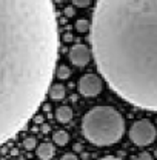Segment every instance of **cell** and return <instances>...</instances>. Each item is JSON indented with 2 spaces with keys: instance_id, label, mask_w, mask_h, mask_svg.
Here are the masks:
<instances>
[{
  "instance_id": "6da1fadb",
  "label": "cell",
  "mask_w": 157,
  "mask_h": 160,
  "mask_svg": "<svg viewBox=\"0 0 157 160\" xmlns=\"http://www.w3.org/2000/svg\"><path fill=\"white\" fill-rule=\"evenodd\" d=\"M57 51L51 2H0V146L37 112L49 91Z\"/></svg>"
},
{
  "instance_id": "7a4b0ae2",
  "label": "cell",
  "mask_w": 157,
  "mask_h": 160,
  "mask_svg": "<svg viewBox=\"0 0 157 160\" xmlns=\"http://www.w3.org/2000/svg\"><path fill=\"white\" fill-rule=\"evenodd\" d=\"M89 31L97 68L111 89L157 112V2H97Z\"/></svg>"
},
{
  "instance_id": "3957f363",
  "label": "cell",
  "mask_w": 157,
  "mask_h": 160,
  "mask_svg": "<svg viewBox=\"0 0 157 160\" xmlns=\"http://www.w3.org/2000/svg\"><path fill=\"white\" fill-rule=\"evenodd\" d=\"M82 132L91 143L108 146L122 139L125 120L117 109L111 106H96L83 116Z\"/></svg>"
},
{
  "instance_id": "277c9868",
  "label": "cell",
  "mask_w": 157,
  "mask_h": 160,
  "mask_svg": "<svg viewBox=\"0 0 157 160\" xmlns=\"http://www.w3.org/2000/svg\"><path fill=\"white\" fill-rule=\"evenodd\" d=\"M156 137H157L156 126L148 119H142L134 122L131 129H129V139H131L133 143H136L139 146L151 145L156 140Z\"/></svg>"
},
{
  "instance_id": "5b68a950",
  "label": "cell",
  "mask_w": 157,
  "mask_h": 160,
  "mask_svg": "<svg viewBox=\"0 0 157 160\" xmlns=\"http://www.w3.org/2000/svg\"><path fill=\"white\" fill-rule=\"evenodd\" d=\"M78 92L85 97H94L100 94L103 88V82L96 74H85L78 80Z\"/></svg>"
},
{
  "instance_id": "8992f818",
  "label": "cell",
  "mask_w": 157,
  "mask_h": 160,
  "mask_svg": "<svg viewBox=\"0 0 157 160\" xmlns=\"http://www.w3.org/2000/svg\"><path fill=\"white\" fill-rule=\"evenodd\" d=\"M89 59H91V51L83 43H77V45H74L69 49V60L76 66H80V68L82 66H86L89 63Z\"/></svg>"
},
{
  "instance_id": "52a82bcc",
  "label": "cell",
  "mask_w": 157,
  "mask_h": 160,
  "mask_svg": "<svg viewBox=\"0 0 157 160\" xmlns=\"http://www.w3.org/2000/svg\"><path fill=\"white\" fill-rule=\"evenodd\" d=\"M54 146L51 143H40L37 146V157L40 160H49L54 156Z\"/></svg>"
},
{
  "instance_id": "ba28073f",
  "label": "cell",
  "mask_w": 157,
  "mask_h": 160,
  "mask_svg": "<svg viewBox=\"0 0 157 160\" xmlns=\"http://www.w3.org/2000/svg\"><path fill=\"white\" fill-rule=\"evenodd\" d=\"M56 119L60 123H68L69 120L73 119V111L69 106H59L56 109Z\"/></svg>"
},
{
  "instance_id": "9c48e42d",
  "label": "cell",
  "mask_w": 157,
  "mask_h": 160,
  "mask_svg": "<svg viewBox=\"0 0 157 160\" xmlns=\"http://www.w3.org/2000/svg\"><path fill=\"white\" fill-rule=\"evenodd\" d=\"M48 94H49V97H51L53 100H62L65 96H66V89H65L63 85L56 83V85H53V86L49 88Z\"/></svg>"
},
{
  "instance_id": "30bf717a",
  "label": "cell",
  "mask_w": 157,
  "mask_h": 160,
  "mask_svg": "<svg viewBox=\"0 0 157 160\" xmlns=\"http://www.w3.org/2000/svg\"><path fill=\"white\" fill-rule=\"evenodd\" d=\"M53 139H54V142H56L57 145L65 146V145L68 143V140H69V136H68L66 131H56L54 136H53Z\"/></svg>"
},
{
  "instance_id": "8fae6325",
  "label": "cell",
  "mask_w": 157,
  "mask_h": 160,
  "mask_svg": "<svg viewBox=\"0 0 157 160\" xmlns=\"http://www.w3.org/2000/svg\"><path fill=\"white\" fill-rule=\"evenodd\" d=\"M76 29H77L78 32H86L89 29V22L86 19H78L76 22Z\"/></svg>"
},
{
  "instance_id": "7c38bea8",
  "label": "cell",
  "mask_w": 157,
  "mask_h": 160,
  "mask_svg": "<svg viewBox=\"0 0 157 160\" xmlns=\"http://www.w3.org/2000/svg\"><path fill=\"white\" fill-rule=\"evenodd\" d=\"M71 76V71H69V68L68 66H65V65H62V66H59V69H57V77L59 79H68Z\"/></svg>"
},
{
  "instance_id": "4fadbf2b",
  "label": "cell",
  "mask_w": 157,
  "mask_h": 160,
  "mask_svg": "<svg viewBox=\"0 0 157 160\" xmlns=\"http://www.w3.org/2000/svg\"><path fill=\"white\" fill-rule=\"evenodd\" d=\"M23 146H25V149H34L37 146V140L34 137H26L23 140Z\"/></svg>"
},
{
  "instance_id": "5bb4252c",
  "label": "cell",
  "mask_w": 157,
  "mask_h": 160,
  "mask_svg": "<svg viewBox=\"0 0 157 160\" xmlns=\"http://www.w3.org/2000/svg\"><path fill=\"white\" fill-rule=\"evenodd\" d=\"M137 160H153V156H151L149 152H146V151H143V152H140V154H139Z\"/></svg>"
},
{
  "instance_id": "9a60e30c",
  "label": "cell",
  "mask_w": 157,
  "mask_h": 160,
  "mask_svg": "<svg viewBox=\"0 0 157 160\" xmlns=\"http://www.w3.org/2000/svg\"><path fill=\"white\" fill-rule=\"evenodd\" d=\"M74 6H77V8H86V6H89V2H86V0H76L74 2Z\"/></svg>"
},
{
  "instance_id": "2e32d148",
  "label": "cell",
  "mask_w": 157,
  "mask_h": 160,
  "mask_svg": "<svg viewBox=\"0 0 157 160\" xmlns=\"http://www.w3.org/2000/svg\"><path fill=\"white\" fill-rule=\"evenodd\" d=\"M74 14H76V11H74L73 6H66V8H65V16H66V17H73Z\"/></svg>"
},
{
  "instance_id": "e0dca14e",
  "label": "cell",
  "mask_w": 157,
  "mask_h": 160,
  "mask_svg": "<svg viewBox=\"0 0 157 160\" xmlns=\"http://www.w3.org/2000/svg\"><path fill=\"white\" fill-rule=\"evenodd\" d=\"M60 160H78V157L76 154H71V152H68V154H65V156H62V159Z\"/></svg>"
},
{
  "instance_id": "ac0fdd59",
  "label": "cell",
  "mask_w": 157,
  "mask_h": 160,
  "mask_svg": "<svg viewBox=\"0 0 157 160\" xmlns=\"http://www.w3.org/2000/svg\"><path fill=\"white\" fill-rule=\"evenodd\" d=\"M63 40H65V42H69V40H73V36H71V34H65V36H63Z\"/></svg>"
},
{
  "instance_id": "d6986e66",
  "label": "cell",
  "mask_w": 157,
  "mask_h": 160,
  "mask_svg": "<svg viewBox=\"0 0 157 160\" xmlns=\"http://www.w3.org/2000/svg\"><path fill=\"white\" fill-rule=\"evenodd\" d=\"M100 160H123V159H119V157H111V156H108V157H103V159Z\"/></svg>"
},
{
  "instance_id": "ffe728a7",
  "label": "cell",
  "mask_w": 157,
  "mask_h": 160,
  "mask_svg": "<svg viewBox=\"0 0 157 160\" xmlns=\"http://www.w3.org/2000/svg\"><path fill=\"white\" fill-rule=\"evenodd\" d=\"M36 122H37V123H42V122H43V117H42V116L36 117Z\"/></svg>"
},
{
  "instance_id": "44dd1931",
  "label": "cell",
  "mask_w": 157,
  "mask_h": 160,
  "mask_svg": "<svg viewBox=\"0 0 157 160\" xmlns=\"http://www.w3.org/2000/svg\"><path fill=\"white\" fill-rule=\"evenodd\" d=\"M154 156H156V157H157V149H156V152H154Z\"/></svg>"
},
{
  "instance_id": "7402d4cb",
  "label": "cell",
  "mask_w": 157,
  "mask_h": 160,
  "mask_svg": "<svg viewBox=\"0 0 157 160\" xmlns=\"http://www.w3.org/2000/svg\"><path fill=\"white\" fill-rule=\"evenodd\" d=\"M17 160H26V159H22V157H20V159H17Z\"/></svg>"
}]
</instances>
